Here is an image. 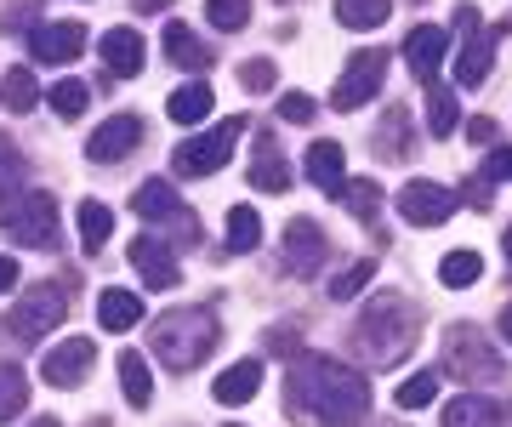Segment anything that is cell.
<instances>
[{
	"instance_id": "obj_1",
	"label": "cell",
	"mask_w": 512,
	"mask_h": 427,
	"mask_svg": "<svg viewBox=\"0 0 512 427\" xmlns=\"http://www.w3.org/2000/svg\"><path fill=\"white\" fill-rule=\"evenodd\" d=\"M285 405L308 427H359L370 410V382L353 365H342V359L302 353V359H291Z\"/></svg>"
},
{
	"instance_id": "obj_2",
	"label": "cell",
	"mask_w": 512,
	"mask_h": 427,
	"mask_svg": "<svg viewBox=\"0 0 512 427\" xmlns=\"http://www.w3.org/2000/svg\"><path fill=\"white\" fill-rule=\"evenodd\" d=\"M416 308L404 297H376L365 308V319L353 325V353L365 359V365H376V371H387V365H399L404 353L416 348Z\"/></svg>"
},
{
	"instance_id": "obj_3",
	"label": "cell",
	"mask_w": 512,
	"mask_h": 427,
	"mask_svg": "<svg viewBox=\"0 0 512 427\" xmlns=\"http://www.w3.org/2000/svg\"><path fill=\"white\" fill-rule=\"evenodd\" d=\"M217 342H222V325L211 308H171V314L154 319V359L177 376L200 371Z\"/></svg>"
},
{
	"instance_id": "obj_4",
	"label": "cell",
	"mask_w": 512,
	"mask_h": 427,
	"mask_svg": "<svg viewBox=\"0 0 512 427\" xmlns=\"http://www.w3.org/2000/svg\"><path fill=\"white\" fill-rule=\"evenodd\" d=\"M439 371L450 376V382H484V376L501 382L507 365H501V353H495L473 325H456V331L444 336V348H439Z\"/></svg>"
},
{
	"instance_id": "obj_5",
	"label": "cell",
	"mask_w": 512,
	"mask_h": 427,
	"mask_svg": "<svg viewBox=\"0 0 512 427\" xmlns=\"http://www.w3.org/2000/svg\"><path fill=\"white\" fill-rule=\"evenodd\" d=\"M0 228H12L18 245H57V194H0Z\"/></svg>"
},
{
	"instance_id": "obj_6",
	"label": "cell",
	"mask_w": 512,
	"mask_h": 427,
	"mask_svg": "<svg viewBox=\"0 0 512 427\" xmlns=\"http://www.w3.org/2000/svg\"><path fill=\"white\" fill-rule=\"evenodd\" d=\"M239 137H245V120H222V126H211L205 137H188V143H177L171 166H177V177H211V171L228 166V154H234Z\"/></svg>"
},
{
	"instance_id": "obj_7",
	"label": "cell",
	"mask_w": 512,
	"mask_h": 427,
	"mask_svg": "<svg viewBox=\"0 0 512 427\" xmlns=\"http://www.w3.org/2000/svg\"><path fill=\"white\" fill-rule=\"evenodd\" d=\"M69 319V291L63 285H35L29 297H18V308L6 314V331L18 342H40L46 331H57Z\"/></svg>"
},
{
	"instance_id": "obj_8",
	"label": "cell",
	"mask_w": 512,
	"mask_h": 427,
	"mask_svg": "<svg viewBox=\"0 0 512 427\" xmlns=\"http://www.w3.org/2000/svg\"><path fill=\"white\" fill-rule=\"evenodd\" d=\"M456 29L467 35L456 57V86H484L495 69V40L478 29V6H456Z\"/></svg>"
},
{
	"instance_id": "obj_9",
	"label": "cell",
	"mask_w": 512,
	"mask_h": 427,
	"mask_svg": "<svg viewBox=\"0 0 512 427\" xmlns=\"http://www.w3.org/2000/svg\"><path fill=\"white\" fill-rule=\"evenodd\" d=\"M382 80H387V57L382 52H359V57H348V69H342V80H336L330 103H336L342 114L365 109L370 97L382 92Z\"/></svg>"
},
{
	"instance_id": "obj_10",
	"label": "cell",
	"mask_w": 512,
	"mask_h": 427,
	"mask_svg": "<svg viewBox=\"0 0 512 427\" xmlns=\"http://www.w3.org/2000/svg\"><path fill=\"white\" fill-rule=\"evenodd\" d=\"M92 359H97L92 336H69V342H57V348L40 359V382H52V388H80L86 371H92Z\"/></svg>"
},
{
	"instance_id": "obj_11",
	"label": "cell",
	"mask_w": 512,
	"mask_h": 427,
	"mask_svg": "<svg viewBox=\"0 0 512 427\" xmlns=\"http://www.w3.org/2000/svg\"><path fill=\"white\" fill-rule=\"evenodd\" d=\"M325 257H330L325 228L308 223V217H291V223H285V268L308 279V274H319V268H325Z\"/></svg>"
},
{
	"instance_id": "obj_12",
	"label": "cell",
	"mask_w": 512,
	"mask_h": 427,
	"mask_svg": "<svg viewBox=\"0 0 512 427\" xmlns=\"http://www.w3.org/2000/svg\"><path fill=\"white\" fill-rule=\"evenodd\" d=\"M399 211H404V223L439 228V223H450V211H456V194H450V188H439V183H427V177H416V183H404Z\"/></svg>"
},
{
	"instance_id": "obj_13",
	"label": "cell",
	"mask_w": 512,
	"mask_h": 427,
	"mask_svg": "<svg viewBox=\"0 0 512 427\" xmlns=\"http://www.w3.org/2000/svg\"><path fill=\"white\" fill-rule=\"evenodd\" d=\"M126 251H131V268L143 274L148 291H177L183 268H177V257L165 251V240H154V234H137V240H131Z\"/></svg>"
},
{
	"instance_id": "obj_14",
	"label": "cell",
	"mask_w": 512,
	"mask_h": 427,
	"mask_svg": "<svg viewBox=\"0 0 512 427\" xmlns=\"http://www.w3.org/2000/svg\"><path fill=\"white\" fill-rule=\"evenodd\" d=\"M444 52H450V35H444L439 23H421V29L404 35V63H410V75H416L421 86H433V80H439Z\"/></svg>"
},
{
	"instance_id": "obj_15",
	"label": "cell",
	"mask_w": 512,
	"mask_h": 427,
	"mask_svg": "<svg viewBox=\"0 0 512 427\" xmlns=\"http://www.w3.org/2000/svg\"><path fill=\"white\" fill-rule=\"evenodd\" d=\"M137 143H143V120H137V114H114V120H103V126L92 131L86 154H92L97 166H114V160H126Z\"/></svg>"
},
{
	"instance_id": "obj_16",
	"label": "cell",
	"mask_w": 512,
	"mask_h": 427,
	"mask_svg": "<svg viewBox=\"0 0 512 427\" xmlns=\"http://www.w3.org/2000/svg\"><path fill=\"white\" fill-rule=\"evenodd\" d=\"M80 52H86V29L80 23H40L29 35V57L35 63H74Z\"/></svg>"
},
{
	"instance_id": "obj_17",
	"label": "cell",
	"mask_w": 512,
	"mask_h": 427,
	"mask_svg": "<svg viewBox=\"0 0 512 427\" xmlns=\"http://www.w3.org/2000/svg\"><path fill=\"white\" fill-rule=\"evenodd\" d=\"M251 183L262 188V194H285V188H291V160H285V149H279V143H274V137H268V131L256 137Z\"/></svg>"
},
{
	"instance_id": "obj_18",
	"label": "cell",
	"mask_w": 512,
	"mask_h": 427,
	"mask_svg": "<svg viewBox=\"0 0 512 427\" xmlns=\"http://www.w3.org/2000/svg\"><path fill=\"white\" fill-rule=\"evenodd\" d=\"M256 388H262V359H239V365H228V371L211 382V399H217V405H251Z\"/></svg>"
},
{
	"instance_id": "obj_19",
	"label": "cell",
	"mask_w": 512,
	"mask_h": 427,
	"mask_svg": "<svg viewBox=\"0 0 512 427\" xmlns=\"http://www.w3.org/2000/svg\"><path fill=\"white\" fill-rule=\"evenodd\" d=\"M444 427H507V410L495 405V399H484V393H461V399H450L439 416Z\"/></svg>"
},
{
	"instance_id": "obj_20",
	"label": "cell",
	"mask_w": 512,
	"mask_h": 427,
	"mask_svg": "<svg viewBox=\"0 0 512 427\" xmlns=\"http://www.w3.org/2000/svg\"><path fill=\"white\" fill-rule=\"evenodd\" d=\"M97 52H103V63H109V75H120V80L143 75V35H137V29H109Z\"/></svg>"
},
{
	"instance_id": "obj_21",
	"label": "cell",
	"mask_w": 512,
	"mask_h": 427,
	"mask_svg": "<svg viewBox=\"0 0 512 427\" xmlns=\"http://www.w3.org/2000/svg\"><path fill=\"white\" fill-rule=\"evenodd\" d=\"M131 211L148 217V223H171V217H183V200H177V188L165 183V177H148V183L131 194Z\"/></svg>"
},
{
	"instance_id": "obj_22",
	"label": "cell",
	"mask_w": 512,
	"mask_h": 427,
	"mask_svg": "<svg viewBox=\"0 0 512 427\" xmlns=\"http://www.w3.org/2000/svg\"><path fill=\"white\" fill-rule=\"evenodd\" d=\"M211 109H217V92H211L205 80L177 86V92H171V103H165V114H171L177 126H200V120H211Z\"/></svg>"
},
{
	"instance_id": "obj_23",
	"label": "cell",
	"mask_w": 512,
	"mask_h": 427,
	"mask_svg": "<svg viewBox=\"0 0 512 427\" xmlns=\"http://www.w3.org/2000/svg\"><path fill=\"white\" fill-rule=\"evenodd\" d=\"M308 177L325 188V194H336V188L348 183V154H342V143H325V137H319L308 149Z\"/></svg>"
},
{
	"instance_id": "obj_24",
	"label": "cell",
	"mask_w": 512,
	"mask_h": 427,
	"mask_svg": "<svg viewBox=\"0 0 512 427\" xmlns=\"http://www.w3.org/2000/svg\"><path fill=\"white\" fill-rule=\"evenodd\" d=\"M137 319H143V297H137V291L109 285V291L97 297V325H103V331H131Z\"/></svg>"
},
{
	"instance_id": "obj_25",
	"label": "cell",
	"mask_w": 512,
	"mask_h": 427,
	"mask_svg": "<svg viewBox=\"0 0 512 427\" xmlns=\"http://www.w3.org/2000/svg\"><path fill=\"white\" fill-rule=\"evenodd\" d=\"M160 46H165V63H177V69H205V63H211V52L200 46V35H194L188 23H165Z\"/></svg>"
},
{
	"instance_id": "obj_26",
	"label": "cell",
	"mask_w": 512,
	"mask_h": 427,
	"mask_svg": "<svg viewBox=\"0 0 512 427\" xmlns=\"http://www.w3.org/2000/svg\"><path fill=\"white\" fill-rule=\"evenodd\" d=\"M120 388H126V405L148 410V399H154V376H148V359L143 353H120Z\"/></svg>"
},
{
	"instance_id": "obj_27",
	"label": "cell",
	"mask_w": 512,
	"mask_h": 427,
	"mask_svg": "<svg viewBox=\"0 0 512 427\" xmlns=\"http://www.w3.org/2000/svg\"><path fill=\"white\" fill-rule=\"evenodd\" d=\"M456 126H461V103H456V92L433 80V86H427V131H433V137H450Z\"/></svg>"
},
{
	"instance_id": "obj_28",
	"label": "cell",
	"mask_w": 512,
	"mask_h": 427,
	"mask_svg": "<svg viewBox=\"0 0 512 427\" xmlns=\"http://www.w3.org/2000/svg\"><path fill=\"white\" fill-rule=\"evenodd\" d=\"M336 200L348 205L359 223H376V211H382V188L370 183V177H348V183L336 188Z\"/></svg>"
},
{
	"instance_id": "obj_29",
	"label": "cell",
	"mask_w": 512,
	"mask_h": 427,
	"mask_svg": "<svg viewBox=\"0 0 512 427\" xmlns=\"http://www.w3.org/2000/svg\"><path fill=\"white\" fill-rule=\"evenodd\" d=\"M109 234H114V211L103 200H86L80 205V245H86V251H103Z\"/></svg>"
},
{
	"instance_id": "obj_30",
	"label": "cell",
	"mask_w": 512,
	"mask_h": 427,
	"mask_svg": "<svg viewBox=\"0 0 512 427\" xmlns=\"http://www.w3.org/2000/svg\"><path fill=\"white\" fill-rule=\"evenodd\" d=\"M336 18L348 29H382L393 18V0H336Z\"/></svg>"
},
{
	"instance_id": "obj_31",
	"label": "cell",
	"mask_w": 512,
	"mask_h": 427,
	"mask_svg": "<svg viewBox=\"0 0 512 427\" xmlns=\"http://www.w3.org/2000/svg\"><path fill=\"white\" fill-rule=\"evenodd\" d=\"M439 376H444V371H416L410 382H399L393 405H399V410H427L433 399H439Z\"/></svg>"
},
{
	"instance_id": "obj_32",
	"label": "cell",
	"mask_w": 512,
	"mask_h": 427,
	"mask_svg": "<svg viewBox=\"0 0 512 427\" xmlns=\"http://www.w3.org/2000/svg\"><path fill=\"white\" fill-rule=\"evenodd\" d=\"M256 240H262V217H256L251 205H234L228 211V251H256Z\"/></svg>"
},
{
	"instance_id": "obj_33",
	"label": "cell",
	"mask_w": 512,
	"mask_h": 427,
	"mask_svg": "<svg viewBox=\"0 0 512 427\" xmlns=\"http://www.w3.org/2000/svg\"><path fill=\"white\" fill-rule=\"evenodd\" d=\"M439 279L450 285V291H461V285L484 279V257H478V251H450V257L439 262Z\"/></svg>"
},
{
	"instance_id": "obj_34",
	"label": "cell",
	"mask_w": 512,
	"mask_h": 427,
	"mask_svg": "<svg viewBox=\"0 0 512 427\" xmlns=\"http://www.w3.org/2000/svg\"><path fill=\"white\" fill-rule=\"evenodd\" d=\"M0 97H6V109H12V114H29L40 103V86H35L29 69H12V75L0 80Z\"/></svg>"
},
{
	"instance_id": "obj_35",
	"label": "cell",
	"mask_w": 512,
	"mask_h": 427,
	"mask_svg": "<svg viewBox=\"0 0 512 427\" xmlns=\"http://www.w3.org/2000/svg\"><path fill=\"white\" fill-rule=\"evenodd\" d=\"M23 405H29V376L18 365H0V422H12Z\"/></svg>"
},
{
	"instance_id": "obj_36",
	"label": "cell",
	"mask_w": 512,
	"mask_h": 427,
	"mask_svg": "<svg viewBox=\"0 0 512 427\" xmlns=\"http://www.w3.org/2000/svg\"><path fill=\"white\" fill-rule=\"evenodd\" d=\"M86 103H92V86H86V80H57L52 86V109L63 114V120H80Z\"/></svg>"
},
{
	"instance_id": "obj_37",
	"label": "cell",
	"mask_w": 512,
	"mask_h": 427,
	"mask_svg": "<svg viewBox=\"0 0 512 427\" xmlns=\"http://www.w3.org/2000/svg\"><path fill=\"white\" fill-rule=\"evenodd\" d=\"M205 18L217 23L222 35H234V29L251 23V0H205Z\"/></svg>"
},
{
	"instance_id": "obj_38",
	"label": "cell",
	"mask_w": 512,
	"mask_h": 427,
	"mask_svg": "<svg viewBox=\"0 0 512 427\" xmlns=\"http://www.w3.org/2000/svg\"><path fill=\"white\" fill-rule=\"evenodd\" d=\"M23 171H29V160H23V149L0 131V194H18V183H23Z\"/></svg>"
},
{
	"instance_id": "obj_39",
	"label": "cell",
	"mask_w": 512,
	"mask_h": 427,
	"mask_svg": "<svg viewBox=\"0 0 512 427\" xmlns=\"http://www.w3.org/2000/svg\"><path fill=\"white\" fill-rule=\"evenodd\" d=\"M370 279H376V262H353V268H342V274L330 279V297H336V302H353V297L370 285Z\"/></svg>"
},
{
	"instance_id": "obj_40",
	"label": "cell",
	"mask_w": 512,
	"mask_h": 427,
	"mask_svg": "<svg viewBox=\"0 0 512 427\" xmlns=\"http://www.w3.org/2000/svg\"><path fill=\"white\" fill-rule=\"evenodd\" d=\"M239 86H245V92H274L279 86V69L274 63H268V57H251V63H239Z\"/></svg>"
},
{
	"instance_id": "obj_41",
	"label": "cell",
	"mask_w": 512,
	"mask_h": 427,
	"mask_svg": "<svg viewBox=\"0 0 512 427\" xmlns=\"http://www.w3.org/2000/svg\"><path fill=\"white\" fill-rule=\"evenodd\" d=\"M313 114H319V103H313L308 92H285V97H279V120H291V126H308Z\"/></svg>"
},
{
	"instance_id": "obj_42",
	"label": "cell",
	"mask_w": 512,
	"mask_h": 427,
	"mask_svg": "<svg viewBox=\"0 0 512 427\" xmlns=\"http://www.w3.org/2000/svg\"><path fill=\"white\" fill-rule=\"evenodd\" d=\"M382 143H387V149H399V160L410 154V131H404V114L399 109H393V120L382 126Z\"/></svg>"
},
{
	"instance_id": "obj_43",
	"label": "cell",
	"mask_w": 512,
	"mask_h": 427,
	"mask_svg": "<svg viewBox=\"0 0 512 427\" xmlns=\"http://www.w3.org/2000/svg\"><path fill=\"white\" fill-rule=\"evenodd\" d=\"M501 177H512V149H495L484 160V183H501Z\"/></svg>"
},
{
	"instance_id": "obj_44",
	"label": "cell",
	"mask_w": 512,
	"mask_h": 427,
	"mask_svg": "<svg viewBox=\"0 0 512 427\" xmlns=\"http://www.w3.org/2000/svg\"><path fill=\"white\" fill-rule=\"evenodd\" d=\"M467 137H473L478 149H484V143H495V120H484V114H473V120H467Z\"/></svg>"
},
{
	"instance_id": "obj_45",
	"label": "cell",
	"mask_w": 512,
	"mask_h": 427,
	"mask_svg": "<svg viewBox=\"0 0 512 427\" xmlns=\"http://www.w3.org/2000/svg\"><path fill=\"white\" fill-rule=\"evenodd\" d=\"M490 194H495V183H484V177L467 183V205H478V211H490Z\"/></svg>"
},
{
	"instance_id": "obj_46",
	"label": "cell",
	"mask_w": 512,
	"mask_h": 427,
	"mask_svg": "<svg viewBox=\"0 0 512 427\" xmlns=\"http://www.w3.org/2000/svg\"><path fill=\"white\" fill-rule=\"evenodd\" d=\"M268 348H274V353H296V331H291V325H274V331H268Z\"/></svg>"
},
{
	"instance_id": "obj_47",
	"label": "cell",
	"mask_w": 512,
	"mask_h": 427,
	"mask_svg": "<svg viewBox=\"0 0 512 427\" xmlns=\"http://www.w3.org/2000/svg\"><path fill=\"white\" fill-rule=\"evenodd\" d=\"M18 257H0V291H12V285H18Z\"/></svg>"
},
{
	"instance_id": "obj_48",
	"label": "cell",
	"mask_w": 512,
	"mask_h": 427,
	"mask_svg": "<svg viewBox=\"0 0 512 427\" xmlns=\"http://www.w3.org/2000/svg\"><path fill=\"white\" fill-rule=\"evenodd\" d=\"M501 336L512 342V302H507V314H501Z\"/></svg>"
},
{
	"instance_id": "obj_49",
	"label": "cell",
	"mask_w": 512,
	"mask_h": 427,
	"mask_svg": "<svg viewBox=\"0 0 512 427\" xmlns=\"http://www.w3.org/2000/svg\"><path fill=\"white\" fill-rule=\"evenodd\" d=\"M29 427H63V422H57V416H35Z\"/></svg>"
},
{
	"instance_id": "obj_50",
	"label": "cell",
	"mask_w": 512,
	"mask_h": 427,
	"mask_svg": "<svg viewBox=\"0 0 512 427\" xmlns=\"http://www.w3.org/2000/svg\"><path fill=\"white\" fill-rule=\"evenodd\" d=\"M501 245H507V262H512V228H507V234H501Z\"/></svg>"
},
{
	"instance_id": "obj_51",
	"label": "cell",
	"mask_w": 512,
	"mask_h": 427,
	"mask_svg": "<svg viewBox=\"0 0 512 427\" xmlns=\"http://www.w3.org/2000/svg\"><path fill=\"white\" fill-rule=\"evenodd\" d=\"M228 427H239V422H228Z\"/></svg>"
}]
</instances>
